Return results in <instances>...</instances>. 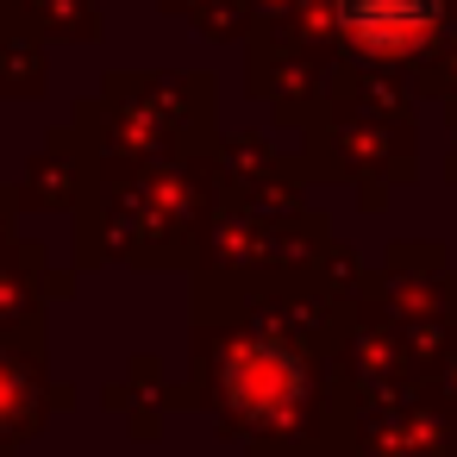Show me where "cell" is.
Masks as SVG:
<instances>
[{"label":"cell","mask_w":457,"mask_h":457,"mask_svg":"<svg viewBox=\"0 0 457 457\" xmlns=\"http://www.w3.org/2000/svg\"><path fill=\"white\" fill-rule=\"evenodd\" d=\"M338 13L351 20L357 38H370L376 51H395V45H407L413 32L432 26L438 0H338Z\"/></svg>","instance_id":"cell-1"}]
</instances>
